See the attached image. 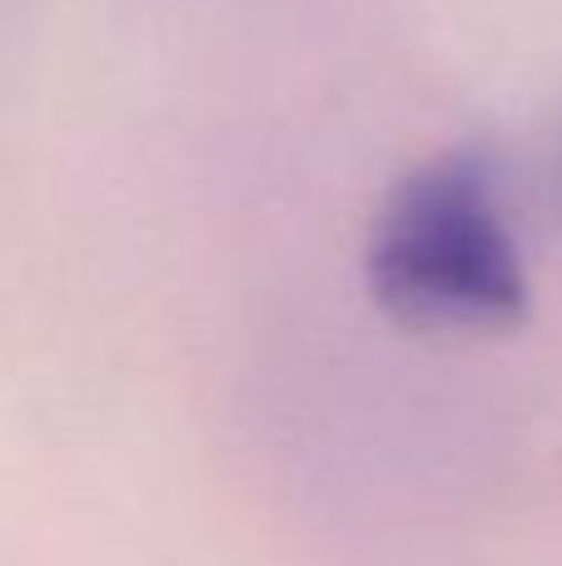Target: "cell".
<instances>
[{
  "instance_id": "6da1fadb",
  "label": "cell",
  "mask_w": 562,
  "mask_h": 566,
  "mask_svg": "<svg viewBox=\"0 0 562 566\" xmlns=\"http://www.w3.org/2000/svg\"><path fill=\"white\" fill-rule=\"evenodd\" d=\"M364 283L418 333H503L528 313V269L488 149H444L384 195L364 244Z\"/></svg>"
},
{
  "instance_id": "7a4b0ae2",
  "label": "cell",
  "mask_w": 562,
  "mask_h": 566,
  "mask_svg": "<svg viewBox=\"0 0 562 566\" xmlns=\"http://www.w3.org/2000/svg\"><path fill=\"white\" fill-rule=\"evenodd\" d=\"M543 195H548V205L562 214V129H558V139H553V149H548V175H543Z\"/></svg>"
}]
</instances>
